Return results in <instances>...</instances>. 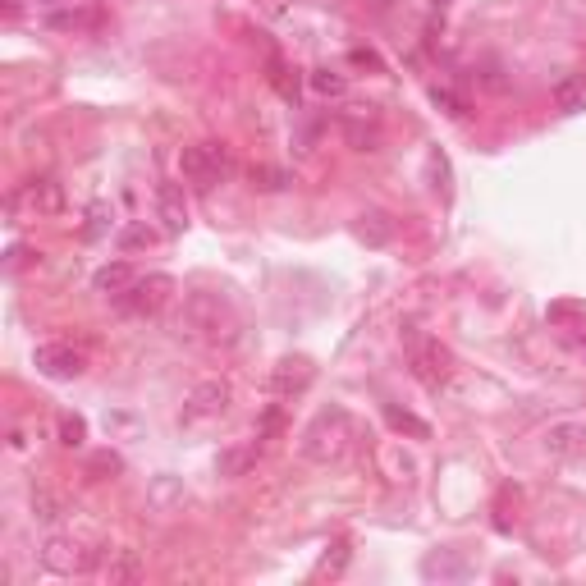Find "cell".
I'll return each instance as SVG.
<instances>
[{"label":"cell","instance_id":"603a6c76","mask_svg":"<svg viewBox=\"0 0 586 586\" xmlns=\"http://www.w3.org/2000/svg\"><path fill=\"white\" fill-rule=\"evenodd\" d=\"M33 513H37L42 522H55V518H60V513H55V500L46 495V490H37V495H33Z\"/></svg>","mask_w":586,"mask_h":586},{"label":"cell","instance_id":"5bb4252c","mask_svg":"<svg viewBox=\"0 0 586 586\" xmlns=\"http://www.w3.org/2000/svg\"><path fill=\"white\" fill-rule=\"evenodd\" d=\"M257 458H261V435H252V440H243V445L225 449V454L216 458V472H220V477H243Z\"/></svg>","mask_w":586,"mask_h":586},{"label":"cell","instance_id":"9c48e42d","mask_svg":"<svg viewBox=\"0 0 586 586\" xmlns=\"http://www.w3.org/2000/svg\"><path fill=\"white\" fill-rule=\"evenodd\" d=\"M316 367L307 358H280L271 371V394L275 399H293V394H303L307 385H312Z\"/></svg>","mask_w":586,"mask_h":586},{"label":"cell","instance_id":"7a4b0ae2","mask_svg":"<svg viewBox=\"0 0 586 586\" xmlns=\"http://www.w3.org/2000/svg\"><path fill=\"white\" fill-rule=\"evenodd\" d=\"M348 440H353V417L344 408H326L307 422L298 449H303L307 463H339L348 454Z\"/></svg>","mask_w":586,"mask_h":586},{"label":"cell","instance_id":"7c38bea8","mask_svg":"<svg viewBox=\"0 0 586 586\" xmlns=\"http://www.w3.org/2000/svg\"><path fill=\"white\" fill-rule=\"evenodd\" d=\"M545 449L554 458H582L586 454V422H554L545 431Z\"/></svg>","mask_w":586,"mask_h":586},{"label":"cell","instance_id":"cb8c5ba5","mask_svg":"<svg viewBox=\"0 0 586 586\" xmlns=\"http://www.w3.org/2000/svg\"><path fill=\"white\" fill-rule=\"evenodd\" d=\"M46 5H69V0H46Z\"/></svg>","mask_w":586,"mask_h":586},{"label":"cell","instance_id":"4fadbf2b","mask_svg":"<svg viewBox=\"0 0 586 586\" xmlns=\"http://www.w3.org/2000/svg\"><path fill=\"white\" fill-rule=\"evenodd\" d=\"M133 284H138V271H133L129 261H115V266H101V271L92 275V289H97V293H106L110 303H115L120 293H129Z\"/></svg>","mask_w":586,"mask_h":586},{"label":"cell","instance_id":"52a82bcc","mask_svg":"<svg viewBox=\"0 0 586 586\" xmlns=\"http://www.w3.org/2000/svg\"><path fill=\"white\" fill-rule=\"evenodd\" d=\"M97 559H101V550H87V545L74 541V536H51V541L42 545V564L60 577L87 573V568H97Z\"/></svg>","mask_w":586,"mask_h":586},{"label":"cell","instance_id":"277c9868","mask_svg":"<svg viewBox=\"0 0 586 586\" xmlns=\"http://www.w3.org/2000/svg\"><path fill=\"white\" fill-rule=\"evenodd\" d=\"M229 403H234V390H229V380H202V385H193V390H188L179 422H184V426L220 422V417L229 413Z\"/></svg>","mask_w":586,"mask_h":586},{"label":"cell","instance_id":"ac0fdd59","mask_svg":"<svg viewBox=\"0 0 586 586\" xmlns=\"http://www.w3.org/2000/svg\"><path fill=\"white\" fill-rule=\"evenodd\" d=\"M138 550H110V559H106V573L110 577H138Z\"/></svg>","mask_w":586,"mask_h":586},{"label":"cell","instance_id":"ffe728a7","mask_svg":"<svg viewBox=\"0 0 586 586\" xmlns=\"http://www.w3.org/2000/svg\"><path fill=\"white\" fill-rule=\"evenodd\" d=\"M312 87L321 92V97H339V92H344V74H335V69H316Z\"/></svg>","mask_w":586,"mask_h":586},{"label":"cell","instance_id":"7402d4cb","mask_svg":"<svg viewBox=\"0 0 586 586\" xmlns=\"http://www.w3.org/2000/svg\"><path fill=\"white\" fill-rule=\"evenodd\" d=\"M124 248H152V243H156V234H152V229H147V225H133V229H124Z\"/></svg>","mask_w":586,"mask_h":586},{"label":"cell","instance_id":"3957f363","mask_svg":"<svg viewBox=\"0 0 586 586\" xmlns=\"http://www.w3.org/2000/svg\"><path fill=\"white\" fill-rule=\"evenodd\" d=\"M179 174H184V184H193V188H216L229 174V152L220 142H193V147L179 152Z\"/></svg>","mask_w":586,"mask_h":586},{"label":"cell","instance_id":"e0dca14e","mask_svg":"<svg viewBox=\"0 0 586 586\" xmlns=\"http://www.w3.org/2000/svg\"><path fill=\"white\" fill-rule=\"evenodd\" d=\"M385 422H390L394 431H408V435H417V440H426V435H431V426H426V422H417L413 413H399L394 403H390V408H385Z\"/></svg>","mask_w":586,"mask_h":586},{"label":"cell","instance_id":"2e32d148","mask_svg":"<svg viewBox=\"0 0 586 586\" xmlns=\"http://www.w3.org/2000/svg\"><path fill=\"white\" fill-rule=\"evenodd\" d=\"M358 234L380 248V243L394 239V225H390V216H385V211H362V216H358Z\"/></svg>","mask_w":586,"mask_h":586},{"label":"cell","instance_id":"9a60e30c","mask_svg":"<svg viewBox=\"0 0 586 586\" xmlns=\"http://www.w3.org/2000/svg\"><path fill=\"white\" fill-rule=\"evenodd\" d=\"M554 106L564 110V115L586 110V74H568L564 83H554Z\"/></svg>","mask_w":586,"mask_h":586},{"label":"cell","instance_id":"5b68a950","mask_svg":"<svg viewBox=\"0 0 586 586\" xmlns=\"http://www.w3.org/2000/svg\"><path fill=\"white\" fill-rule=\"evenodd\" d=\"M174 298V280L170 275H138V284H133L129 293H120L115 298V307H120L124 316H138V321H147V316H161V307Z\"/></svg>","mask_w":586,"mask_h":586},{"label":"cell","instance_id":"6da1fadb","mask_svg":"<svg viewBox=\"0 0 586 586\" xmlns=\"http://www.w3.org/2000/svg\"><path fill=\"white\" fill-rule=\"evenodd\" d=\"M179 330L188 339H202V344H229L234 330H239V321H234V307L220 293H188Z\"/></svg>","mask_w":586,"mask_h":586},{"label":"cell","instance_id":"d6986e66","mask_svg":"<svg viewBox=\"0 0 586 586\" xmlns=\"http://www.w3.org/2000/svg\"><path fill=\"white\" fill-rule=\"evenodd\" d=\"M289 184V174L275 170V165H252V188H266V193H280Z\"/></svg>","mask_w":586,"mask_h":586},{"label":"cell","instance_id":"44dd1931","mask_svg":"<svg viewBox=\"0 0 586 586\" xmlns=\"http://www.w3.org/2000/svg\"><path fill=\"white\" fill-rule=\"evenodd\" d=\"M83 435H87V426H83V417H60V445H69V449H78L83 445Z\"/></svg>","mask_w":586,"mask_h":586},{"label":"cell","instance_id":"ba28073f","mask_svg":"<svg viewBox=\"0 0 586 586\" xmlns=\"http://www.w3.org/2000/svg\"><path fill=\"white\" fill-rule=\"evenodd\" d=\"M413 376L422 380L426 390L449 385V376H454V353H449L440 339H417L413 344Z\"/></svg>","mask_w":586,"mask_h":586},{"label":"cell","instance_id":"8992f818","mask_svg":"<svg viewBox=\"0 0 586 586\" xmlns=\"http://www.w3.org/2000/svg\"><path fill=\"white\" fill-rule=\"evenodd\" d=\"M33 367L51 380H78L87 371V353L74 348L69 339H46V344H37Z\"/></svg>","mask_w":586,"mask_h":586},{"label":"cell","instance_id":"30bf717a","mask_svg":"<svg viewBox=\"0 0 586 586\" xmlns=\"http://www.w3.org/2000/svg\"><path fill=\"white\" fill-rule=\"evenodd\" d=\"M14 207H28V211H37V216H55V211L65 207V193H60L55 179H28V184L14 193Z\"/></svg>","mask_w":586,"mask_h":586},{"label":"cell","instance_id":"8fae6325","mask_svg":"<svg viewBox=\"0 0 586 586\" xmlns=\"http://www.w3.org/2000/svg\"><path fill=\"white\" fill-rule=\"evenodd\" d=\"M156 220H161L165 234H184V229H188L184 184H161V188H156Z\"/></svg>","mask_w":586,"mask_h":586}]
</instances>
